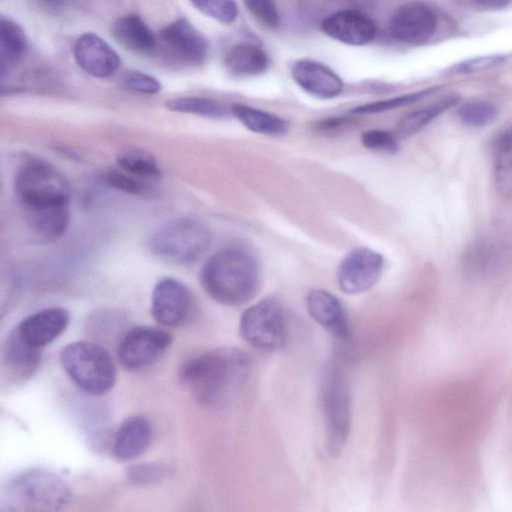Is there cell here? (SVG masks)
<instances>
[{"label": "cell", "instance_id": "cell-1", "mask_svg": "<svg viewBox=\"0 0 512 512\" xmlns=\"http://www.w3.org/2000/svg\"><path fill=\"white\" fill-rule=\"evenodd\" d=\"M251 368L246 353L224 347L185 361L179 377L199 403L214 406L228 400L247 381Z\"/></svg>", "mask_w": 512, "mask_h": 512}, {"label": "cell", "instance_id": "cell-2", "mask_svg": "<svg viewBox=\"0 0 512 512\" xmlns=\"http://www.w3.org/2000/svg\"><path fill=\"white\" fill-rule=\"evenodd\" d=\"M259 264L251 250L230 246L214 253L204 264L200 280L216 302L238 306L254 297L259 286Z\"/></svg>", "mask_w": 512, "mask_h": 512}, {"label": "cell", "instance_id": "cell-3", "mask_svg": "<svg viewBox=\"0 0 512 512\" xmlns=\"http://www.w3.org/2000/svg\"><path fill=\"white\" fill-rule=\"evenodd\" d=\"M14 188L25 217L69 209L71 190L67 179L43 159L25 160L16 172Z\"/></svg>", "mask_w": 512, "mask_h": 512}, {"label": "cell", "instance_id": "cell-4", "mask_svg": "<svg viewBox=\"0 0 512 512\" xmlns=\"http://www.w3.org/2000/svg\"><path fill=\"white\" fill-rule=\"evenodd\" d=\"M71 498L68 484L58 475L30 469L13 477L2 493V505L12 512H53Z\"/></svg>", "mask_w": 512, "mask_h": 512}, {"label": "cell", "instance_id": "cell-5", "mask_svg": "<svg viewBox=\"0 0 512 512\" xmlns=\"http://www.w3.org/2000/svg\"><path fill=\"white\" fill-rule=\"evenodd\" d=\"M63 369L85 393L100 396L114 385L116 370L108 352L89 341H75L60 353Z\"/></svg>", "mask_w": 512, "mask_h": 512}, {"label": "cell", "instance_id": "cell-6", "mask_svg": "<svg viewBox=\"0 0 512 512\" xmlns=\"http://www.w3.org/2000/svg\"><path fill=\"white\" fill-rule=\"evenodd\" d=\"M208 227L193 218H178L158 228L151 236L149 246L159 258L173 264L197 261L210 247Z\"/></svg>", "mask_w": 512, "mask_h": 512}, {"label": "cell", "instance_id": "cell-7", "mask_svg": "<svg viewBox=\"0 0 512 512\" xmlns=\"http://www.w3.org/2000/svg\"><path fill=\"white\" fill-rule=\"evenodd\" d=\"M239 330L242 338L257 350H280L288 337L282 304L275 298H265L250 306L241 315Z\"/></svg>", "mask_w": 512, "mask_h": 512}, {"label": "cell", "instance_id": "cell-8", "mask_svg": "<svg viewBox=\"0 0 512 512\" xmlns=\"http://www.w3.org/2000/svg\"><path fill=\"white\" fill-rule=\"evenodd\" d=\"M321 405L324 413L327 449L337 456L349 434L351 414L348 388L342 377L331 372L325 377L321 390Z\"/></svg>", "mask_w": 512, "mask_h": 512}, {"label": "cell", "instance_id": "cell-9", "mask_svg": "<svg viewBox=\"0 0 512 512\" xmlns=\"http://www.w3.org/2000/svg\"><path fill=\"white\" fill-rule=\"evenodd\" d=\"M169 332L149 326H138L127 331L121 338L117 357L129 371H138L155 363L170 347Z\"/></svg>", "mask_w": 512, "mask_h": 512}, {"label": "cell", "instance_id": "cell-10", "mask_svg": "<svg viewBox=\"0 0 512 512\" xmlns=\"http://www.w3.org/2000/svg\"><path fill=\"white\" fill-rule=\"evenodd\" d=\"M384 259L378 252L360 247L350 251L337 269L339 288L347 294H361L370 290L379 280Z\"/></svg>", "mask_w": 512, "mask_h": 512}, {"label": "cell", "instance_id": "cell-11", "mask_svg": "<svg viewBox=\"0 0 512 512\" xmlns=\"http://www.w3.org/2000/svg\"><path fill=\"white\" fill-rule=\"evenodd\" d=\"M437 22V15L430 6L413 1L400 6L393 13L389 32L398 42L419 45L433 36Z\"/></svg>", "mask_w": 512, "mask_h": 512}, {"label": "cell", "instance_id": "cell-12", "mask_svg": "<svg viewBox=\"0 0 512 512\" xmlns=\"http://www.w3.org/2000/svg\"><path fill=\"white\" fill-rule=\"evenodd\" d=\"M151 311L156 322L165 327L184 324L192 311V297L188 288L174 278H163L155 285Z\"/></svg>", "mask_w": 512, "mask_h": 512}, {"label": "cell", "instance_id": "cell-13", "mask_svg": "<svg viewBox=\"0 0 512 512\" xmlns=\"http://www.w3.org/2000/svg\"><path fill=\"white\" fill-rule=\"evenodd\" d=\"M321 27L329 37L353 46L372 42L376 34L374 21L357 10L335 12L323 20Z\"/></svg>", "mask_w": 512, "mask_h": 512}, {"label": "cell", "instance_id": "cell-14", "mask_svg": "<svg viewBox=\"0 0 512 512\" xmlns=\"http://www.w3.org/2000/svg\"><path fill=\"white\" fill-rule=\"evenodd\" d=\"M74 57L85 72L100 78L112 75L121 63L116 51L94 33H85L77 39Z\"/></svg>", "mask_w": 512, "mask_h": 512}, {"label": "cell", "instance_id": "cell-15", "mask_svg": "<svg viewBox=\"0 0 512 512\" xmlns=\"http://www.w3.org/2000/svg\"><path fill=\"white\" fill-rule=\"evenodd\" d=\"M69 318V313L64 308L49 307L23 319L15 330L26 343L41 349L66 329Z\"/></svg>", "mask_w": 512, "mask_h": 512}, {"label": "cell", "instance_id": "cell-16", "mask_svg": "<svg viewBox=\"0 0 512 512\" xmlns=\"http://www.w3.org/2000/svg\"><path fill=\"white\" fill-rule=\"evenodd\" d=\"M306 307L309 315L341 341L350 337V327L344 307L340 300L323 289H313L306 297Z\"/></svg>", "mask_w": 512, "mask_h": 512}, {"label": "cell", "instance_id": "cell-17", "mask_svg": "<svg viewBox=\"0 0 512 512\" xmlns=\"http://www.w3.org/2000/svg\"><path fill=\"white\" fill-rule=\"evenodd\" d=\"M292 77L305 92L322 99L338 96L344 87L342 79L332 69L309 59L293 65Z\"/></svg>", "mask_w": 512, "mask_h": 512}, {"label": "cell", "instance_id": "cell-18", "mask_svg": "<svg viewBox=\"0 0 512 512\" xmlns=\"http://www.w3.org/2000/svg\"><path fill=\"white\" fill-rule=\"evenodd\" d=\"M160 38L174 53L190 63L200 64L207 56V40L184 18L164 27Z\"/></svg>", "mask_w": 512, "mask_h": 512}, {"label": "cell", "instance_id": "cell-19", "mask_svg": "<svg viewBox=\"0 0 512 512\" xmlns=\"http://www.w3.org/2000/svg\"><path fill=\"white\" fill-rule=\"evenodd\" d=\"M152 441V428L141 415L127 417L113 438V455L119 461H131L142 455Z\"/></svg>", "mask_w": 512, "mask_h": 512}, {"label": "cell", "instance_id": "cell-20", "mask_svg": "<svg viewBox=\"0 0 512 512\" xmlns=\"http://www.w3.org/2000/svg\"><path fill=\"white\" fill-rule=\"evenodd\" d=\"M41 352L26 343L14 329L2 347V367L10 380L22 382L29 379L38 368Z\"/></svg>", "mask_w": 512, "mask_h": 512}, {"label": "cell", "instance_id": "cell-21", "mask_svg": "<svg viewBox=\"0 0 512 512\" xmlns=\"http://www.w3.org/2000/svg\"><path fill=\"white\" fill-rule=\"evenodd\" d=\"M268 65L269 58L266 52L253 43H239L233 46L224 59L227 72L235 77L259 75Z\"/></svg>", "mask_w": 512, "mask_h": 512}, {"label": "cell", "instance_id": "cell-22", "mask_svg": "<svg viewBox=\"0 0 512 512\" xmlns=\"http://www.w3.org/2000/svg\"><path fill=\"white\" fill-rule=\"evenodd\" d=\"M492 171L498 194L512 200V126L504 129L494 141Z\"/></svg>", "mask_w": 512, "mask_h": 512}, {"label": "cell", "instance_id": "cell-23", "mask_svg": "<svg viewBox=\"0 0 512 512\" xmlns=\"http://www.w3.org/2000/svg\"><path fill=\"white\" fill-rule=\"evenodd\" d=\"M117 41L136 52H148L155 48L156 37L147 24L135 14L119 18L112 29Z\"/></svg>", "mask_w": 512, "mask_h": 512}, {"label": "cell", "instance_id": "cell-24", "mask_svg": "<svg viewBox=\"0 0 512 512\" xmlns=\"http://www.w3.org/2000/svg\"><path fill=\"white\" fill-rule=\"evenodd\" d=\"M231 113L252 132L281 136L289 130V123L282 117L245 104H234Z\"/></svg>", "mask_w": 512, "mask_h": 512}, {"label": "cell", "instance_id": "cell-25", "mask_svg": "<svg viewBox=\"0 0 512 512\" xmlns=\"http://www.w3.org/2000/svg\"><path fill=\"white\" fill-rule=\"evenodd\" d=\"M509 251L502 244L491 240L473 243L465 253V268L473 275L480 276L504 264Z\"/></svg>", "mask_w": 512, "mask_h": 512}, {"label": "cell", "instance_id": "cell-26", "mask_svg": "<svg viewBox=\"0 0 512 512\" xmlns=\"http://www.w3.org/2000/svg\"><path fill=\"white\" fill-rule=\"evenodd\" d=\"M27 39L22 28L14 21L1 17L0 69L2 78L23 58Z\"/></svg>", "mask_w": 512, "mask_h": 512}, {"label": "cell", "instance_id": "cell-27", "mask_svg": "<svg viewBox=\"0 0 512 512\" xmlns=\"http://www.w3.org/2000/svg\"><path fill=\"white\" fill-rule=\"evenodd\" d=\"M119 168L139 179H152L160 176L158 162L149 151L138 147H127L116 157Z\"/></svg>", "mask_w": 512, "mask_h": 512}, {"label": "cell", "instance_id": "cell-28", "mask_svg": "<svg viewBox=\"0 0 512 512\" xmlns=\"http://www.w3.org/2000/svg\"><path fill=\"white\" fill-rule=\"evenodd\" d=\"M457 102V96H447L437 102L409 113L398 124V136L409 137L419 132L446 110L453 107Z\"/></svg>", "mask_w": 512, "mask_h": 512}, {"label": "cell", "instance_id": "cell-29", "mask_svg": "<svg viewBox=\"0 0 512 512\" xmlns=\"http://www.w3.org/2000/svg\"><path fill=\"white\" fill-rule=\"evenodd\" d=\"M169 110L220 119L227 116L226 107L217 100L204 97H179L166 103Z\"/></svg>", "mask_w": 512, "mask_h": 512}, {"label": "cell", "instance_id": "cell-30", "mask_svg": "<svg viewBox=\"0 0 512 512\" xmlns=\"http://www.w3.org/2000/svg\"><path fill=\"white\" fill-rule=\"evenodd\" d=\"M498 116V107L487 100H472L462 104L457 117L466 126L479 128L491 124Z\"/></svg>", "mask_w": 512, "mask_h": 512}, {"label": "cell", "instance_id": "cell-31", "mask_svg": "<svg viewBox=\"0 0 512 512\" xmlns=\"http://www.w3.org/2000/svg\"><path fill=\"white\" fill-rule=\"evenodd\" d=\"M436 89L437 88H428L390 99L367 103L353 108L350 112L352 114H376L386 112L418 102L433 93Z\"/></svg>", "mask_w": 512, "mask_h": 512}, {"label": "cell", "instance_id": "cell-32", "mask_svg": "<svg viewBox=\"0 0 512 512\" xmlns=\"http://www.w3.org/2000/svg\"><path fill=\"white\" fill-rule=\"evenodd\" d=\"M203 14L224 24L232 23L238 15L235 0H190Z\"/></svg>", "mask_w": 512, "mask_h": 512}, {"label": "cell", "instance_id": "cell-33", "mask_svg": "<svg viewBox=\"0 0 512 512\" xmlns=\"http://www.w3.org/2000/svg\"><path fill=\"white\" fill-rule=\"evenodd\" d=\"M250 14L265 28L277 29L280 16L274 0H243Z\"/></svg>", "mask_w": 512, "mask_h": 512}, {"label": "cell", "instance_id": "cell-34", "mask_svg": "<svg viewBox=\"0 0 512 512\" xmlns=\"http://www.w3.org/2000/svg\"><path fill=\"white\" fill-rule=\"evenodd\" d=\"M361 142L369 150L387 154H393L399 148L395 135L382 129H370L363 132Z\"/></svg>", "mask_w": 512, "mask_h": 512}, {"label": "cell", "instance_id": "cell-35", "mask_svg": "<svg viewBox=\"0 0 512 512\" xmlns=\"http://www.w3.org/2000/svg\"><path fill=\"white\" fill-rule=\"evenodd\" d=\"M105 182L118 191L127 194H140L145 190V184L139 179L123 170L112 169L105 173Z\"/></svg>", "mask_w": 512, "mask_h": 512}, {"label": "cell", "instance_id": "cell-36", "mask_svg": "<svg viewBox=\"0 0 512 512\" xmlns=\"http://www.w3.org/2000/svg\"><path fill=\"white\" fill-rule=\"evenodd\" d=\"M166 472L167 469L161 464H139L128 470L127 479L134 485L151 484L160 480Z\"/></svg>", "mask_w": 512, "mask_h": 512}, {"label": "cell", "instance_id": "cell-37", "mask_svg": "<svg viewBox=\"0 0 512 512\" xmlns=\"http://www.w3.org/2000/svg\"><path fill=\"white\" fill-rule=\"evenodd\" d=\"M123 83L128 89L145 94H156L161 90V84L156 78L140 71H129Z\"/></svg>", "mask_w": 512, "mask_h": 512}, {"label": "cell", "instance_id": "cell-38", "mask_svg": "<svg viewBox=\"0 0 512 512\" xmlns=\"http://www.w3.org/2000/svg\"><path fill=\"white\" fill-rule=\"evenodd\" d=\"M504 60L502 55L481 56L463 61L453 66V70L458 73H471L491 68Z\"/></svg>", "mask_w": 512, "mask_h": 512}, {"label": "cell", "instance_id": "cell-39", "mask_svg": "<svg viewBox=\"0 0 512 512\" xmlns=\"http://www.w3.org/2000/svg\"><path fill=\"white\" fill-rule=\"evenodd\" d=\"M35 4L43 11L48 13H58L65 5V0H33Z\"/></svg>", "mask_w": 512, "mask_h": 512}, {"label": "cell", "instance_id": "cell-40", "mask_svg": "<svg viewBox=\"0 0 512 512\" xmlns=\"http://www.w3.org/2000/svg\"><path fill=\"white\" fill-rule=\"evenodd\" d=\"M478 6L488 10H499L509 6L512 0H473Z\"/></svg>", "mask_w": 512, "mask_h": 512}]
</instances>
